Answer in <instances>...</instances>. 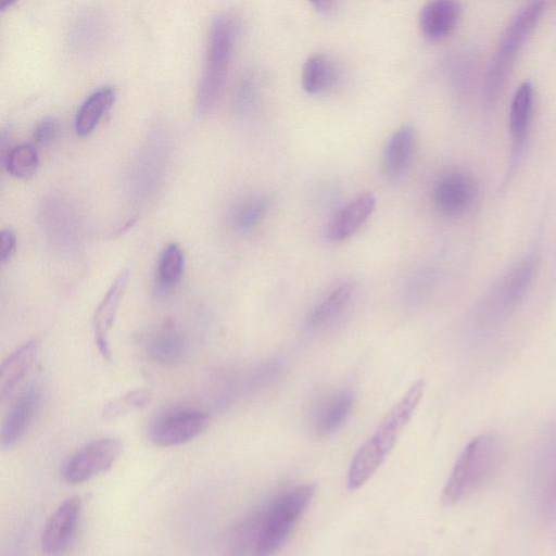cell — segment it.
<instances>
[{"label": "cell", "mask_w": 556, "mask_h": 556, "mask_svg": "<svg viewBox=\"0 0 556 556\" xmlns=\"http://www.w3.org/2000/svg\"><path fill=\"white\" fill-rule=\"evenodd\" d=\"M16 236L15 232L5 228L0 233V261L2 264L8 263L16 251Z\"/></svg>", "instance_id": "32"}, {"label": "cell", "mask_w": 556, "mask_h": 556, "mask_svg": "<svg viewBox=\"0 0 556 556\" xmlns=\"http://www.w3.org/2000/svg\"><path fill=\"white\" fill-rule=\"evenodd\" d=\"M122 450V442L114 438L86 443L65 462L62 477L70 484L86 482L108 470L118 458Z\"/></svg>", "instance_id": "8"}, {"label": "cell", "mask_w": 556, "mask_h": 556, "mask_svg": "<svg viewBox=\"0 0 556 556\" xmlns=\"http://www.w3.org/2000/svg\"><path fill=\"white\" fill-rule=\"evenodd\" d=\"M106 18L98 10L81 12L72 23L68 31V45L77 53L94 51L106 35Z\"/></svg>", "instance_id": "20"}, {"label": "cell", "mask_w": 556, "mask_h": 556, "mask_svg": "<svg viewBox=\"0 0 556 556\" xmlns=\"http://www.w3.org/2000/svg\"><path fill=\"white\" fill-rule=\"evenodd\" d=\"M185 254L177 243L167 244L160 254L155 279L163 291L173 289L185 271Z\"/></svg>", "instance_id": "26"}, {"label": "cell", "mask_w": 556, "mask_h": 556, "mask_svg": "<svg viewBox=\"0 0 556 556\" xmlns=\"http://www.w3.org/2000/svg\"><path fill=\"white\" fill-rule=\"evenodd\" d=\"M460 7L451 0L427 2L419 13V27L430 40H441L450 35L458 23Z\"/></svg>", "instance_id": "18"}, {"label": "cell", "mask_w": 556, "mask_h": 556, "mask_svg": "<svg viewBox=\"0 0 556 556\" xmlns=\"http://www.w3.org/2000/svg\"><path fill=\"white\" fill-rule=\"evenodd\" d=\"M41 399V389L37 383L30 384L17 396L1 426L3 448H11L24 437L40 408Z\"/></svg>", "instance_id": "13"}, {"label": "cell", "mask_w": 556, "mask_h": 556, "mask_svg": "<svg viewBox=\"0 0 556 556\" xmlns=\"http://www.w3.org/2000/svg\"><path fill=\"white\" fill-rule=\"evenodd\" d=\"M425 388L424 380L413 383L387 413L372 435L355 453L346 476V485L350 490H356L365 484L384 462L417 408Z\"/></svg>", "instance_id": "1"}, {"label": "cell", "mask_w": 556, "mask_h": 556, "mask_svg": "<svg viewBox=\"0 0 556 556\" xmlns=\"http://www.w3.org/2000/svg\"><path fill=\"white\" fill-rule=\"evenodd\" d=\"M415 141V130L408 125L397 128L389 136L381 155V167L387 177L397 178L407 169Z\"/></svg>", "instance_id": "19"}, {"label": "cell", "mask_w": 556, "mask_h": 556, "mask_svg": "<svg viewBox=\"0 0 556 556\" xmlns=\"http://www.w3.org/2000/svg\"><path fill=\"white\" fill-rule=\"evenodd\" d=\"M269 198L262 192L249 193L237 200L230 208L229 220L239 232L253 230L266 216Z\"/></svg>", "instance_id": "24"}, {"label": "cell", "mask_w": 556, "mask_h": 556, "mask_svg": "<svg viewBox=\"0 0 556 556\" xmlns=\"http://www.w3.org/2000/svg\"><path fill=\"white\" fill-rule=\"evenodd\" d=\"M59 134V119L53 116H48L37 124L34 130V139L41 146H48L58 138Z\"/></svg>", "instance_id": "31"}, {"label": "cell", "mask_w": 556, "mask_h": 556, "mask_svg": "<svg viewBox=\"0 0 556 556\" xmlns=\"http://www.w3.org/2000/svg\"><path fill=\"white\" fill-rule=\"evenodd\" d=\"M314 9L320 14H329L334 11L338 3L336 1H315L312 2Z\"/></svg>", "instance_id": "33"}, {"label": "cell", "mask_w": 556, "mask_h": 556, "mask_svg": "<svg viewBox=\"0 0 556 556\" xmlns=\"http://www.w3.org/2000/svg\"><path fill=\"white\" fill-rule=\"evenodd\" d=\"M148 389H135L108 402L102 409V418L112 420L143 408L151 400Z\"/></svg>", "instance_id": "30"}, {"label": "cell", "mask_w": 556, "mask_h": 556, "mask_svg": "<svg viewBox=\"0 0 556 556\" xmlns=\"http://www.w3.org/2000/svg\"><path fill=\"white\" fill-rule=\"evenodd\" d=\"M39 218L46 233L58 244H75L81 236L79 210L67 195L59 192L46 195L40 203Z\"/></svg>", "instance_id": "10"}, {"label": "cell", "mask_w": 556, "mask_h": 556, "mask_svg": "<svg viewBox=\"0 0 556 556\" xmlns=\"http://www.w3.org/2000/svg\"><path fill=\"white\" fill-rule=\"evenodd\" d=\"M129 271L122 270L112 281L96 307L92 318L94 342L103 358H111L109 334L128 285Z\"/></svg>", "instance_id": "14"}, {"label": "cell", "mask_w": 556, "mask_h": 556, "mask_svg": "<svg viewBox=\"0 0 556 556\" xmlns=\"http://www.w3.org/2000/svg\"><path fill=\"white\" fill-rule=\"evenodd\" d=\"M555 484H554V495H553V498L556 500V477H555V480H554Z\"/></svg>", "instance_id": "34"}, {"label": "cell", "mask_w": 556, "mask_h": 556, "mask_svg": "<svg viewBox=\"0 0 556 556\" xmlns=\"http://www.w3.org/2000/svg\"><path fill=\"white\" fill-rule=\"evenodd\" d=\"M38 353V341L30 339L13 351L0 366V394L9 397L33 366Z\"/></svg>", "instance_id": "22"}, {"label": "cell", "mask_w": 556, "mask_h": 556, "mask_svg": "<svg viewBox=\"0 0 556 556\" xmlns=\"http://www.w3.org/2000/svg\"><path fill=\"white\" fill-rule=\"evenodd\" d=\"M354 404L352 392L342 390L329 397L318 410L314 427L318 435L336 432L348 419Z\"/></svg>", "instance_id": "25"}, {"label": "cell", "mask_w": 556, "mask_h": 556, "mask_svg": "<svg viewBox=\"0 0 556 556\" xmlns=\"http://www.w3.org/2000/svg\"><path fill=\"white\" fill-rule=\"evenodd\" d=\"M114 100L115 90L111 86H102L90 93L77 110L74 123L76 134L80 137L91 134L112 108Z\"/></svg>", "instance_id": "23"}, {"label": "cell", "mask_w": 556, "mask_h": 556, "mask_svg": "<svg viewBox=\"0 0 556 556\" xmlns=\"http://www.w3.org/2000/svg\"><path fill=\"white\" fill-rule=\"evenodd\" d=\"M170 155V138L163 127L152 129L129 166L127 195L135 207H143L161 190Z\"/></svg>", "instance_id": "5"}, {"label": "cell", "mask_w": 556, "mask_h": 556, "mask_svg": "<svg viewBox=\"0 0 556 556\" xmlns=\"http://www.w3.org/2000/svg\"><path fill=\"white\" fill-rule=\"evenodd\" d=\"M534 103V88L530 81L520 84L515 91L509 108V130L514 141L511 173L527 139Z\"/></svg>", "instance_id": "17"}, {"label": "cell", "mask_w": 556, "mask_h": 556, "mask_svg": "<svg viewBox=\"0 0 556 556\" xmlns=\"http://www.w3.org/2000/svg\"><path fill=\"white\" fill-rule=\"evenodd\" d=\"M315 490L312 483L298 485L263 507L253 556H273L277 553L309 505Z\"/></svg>", "instance_id": "7"}, {"label": "cell", "mask_w": 556, "mask_h": 556, "mask_svg": "<svg viewBox=\"0 0 556 556\" xmlns=\"http://www.w3.org/2000/svg\"><path fill=\"white\" fill-rule=\"evenodd\" d=\"M353 293V287L350 283L339 286L331 291L316 307L312 311L307 319V326L318 328L333 320L345 308Z\"/></svg>", "instance_id": "28"}, {"label": "cell", "mask_w": 556, "mask_h": 556, "mask_svg": "<svg viewBox=\"0 0 556 556\" xmlns=\"http://www.w3.org/2000/svg\"><path fill=\"white\" fill-rule=\"evenodd\" d=\"M376 198L370 192L358 194L342 206L329 220L326 235L331 241H342L355 233L371 216Z\"/></svg>", "instance_id": "16"}, {"label": "cell", "mask_w": 556, "mask_h": 556, "mask_svg": "<svg viewBox=\"0 0 556 556\" xmlns=\"http://www.w3.org/2000/svg\"><path fill=\"white\" fill-rule=\"evenodd\" d=\"M80 510V498L71 496L51 514L41 535V548L47 556L65 554L75 534Z\"/></svg>", "instance_id": "11"}, {"label": "cell", "mask_w": 556, "mask_h": 556, "mask_svg": "<svg viewBox=\"0 0 556 556\" xmlns=\"http://www.w3.org/2000/svg\"><path fill=\"white\" fill-rule=\"evenodd\" d=\"M262 79L257 72L247 71L238 81L233 97L235 112L241 118L250 117L262 97Z\"/></svg>", "instance_id": "27"}, {"label": "cell", "mask_w": 556, "mask_h": 556, "mask_svg": "<svg viewBox=\"0 0 556 556\" xmlns=\"http://www.w3.org/2000/svg\"><path fill=\"white\" fill-rule=\"evenodd\" d=\"M538 271V257L530 253L504 271L478 301L472 328L478 333L493 331L519 307Z\"/></svg>", "instance_id": "2"}, {"label": "cell", "mask_w": 556, "mask_h": 556, "mask_svg": "<svg viewBox=\"0 0 556 556\" xmlns=\"http://www.w3.org/2000/svg\"><path fill=\"white\" fill-rule=\"evenodd\" d=\"M545 10V2L523 5L510 20L491 61L484 85L488 103L498 98L510 76L519 51L535 29Z\"/></svg>", "instance_id": "6"}, {"label": "cell", "mask_w": 556, "mask_h": 556, "mask_svg": "<svg viewBox=\"0 0 556 556\" xmlns=\"http://www.w3.org/2000/svg\"><path fill=\"white\" fill-rule=\"evenodd\" d=\"M476 198L475 180L462 172L443 175L434 185L432 193L435 210L448 217L465 214L472 206Z\"/></svg>", "instance_id": "12"}, {"label": "cell", "mask_w": 556, "mask_h": 556, "mask_svg": "<svg viewBox=\"0 0 556 556\" xmlns=\"http://www.w3.org/2000/svg\"><path fill=\"white\" fill-rule=\"evenodd\" d=\"M210 416L194 408H173L160 414L151 424L149 438L154 445L168 447L187 443L208 426Z\"/></svg>", "instance_id": "9"}, {"label": "cell", "mask_w": 556, "mask_h": 556, "mask_svg": "<svg viewBox=\"0 0 556 556\" xmlns=\"http://www.w3.org/2000/svg\"><path fill=\"white\" fill-rule=\"evenodd\" d=\"M239 34V22L224 12L211 23L202 74L197 91L199 115L210 114L219 101Z\"/></svg>", "instance_id": "4"}, {"label": "cell", "mask_w": 556, "mask_h": 556, "mask_svg": "<svg viewBox=\"0 0 556 556\" xmlns=\"http://www.w3.org/2000/svg\"><path fill=\"white\" fill-rule=\"evenodd\" d=\"M38 165V151L31 143L17 144L11 148L4 156L7 172L16 178L25 179L33 176Z\"/></svg>", "instance_id": "29"}, {"label": "cell", "mask_w": 556, "mask_h": 556, "mask_svg": "<svg viewBox=\"0 0 556 556\" xmlns=\"http://www.w3.org/2000/svg\"><path fill=\"white\" fill-rule=\"evenodd\" d=\"M503 456V443L495 433L471 439L459 453L442 490V503L455 505L468 498L494 477Z\"/></svg>", "instance_id": "3"}, {"label": "cell", "mask_w": 556, "mask_h": 556, "mask_svg": "<svg viewBox=\"0 0 556 556\" xmlns=\"http://www.w3.org/2000/svg\"><path fill=\"white\" fill-rule=\"evenodd\" d=\"M340 67L328 54L308 56L302 66L301 84L305 92L320 94L330 91L340 80Z\"/></svg>", "instance_id": "21"}, {"label": "cell", "mask_w": 556, "mask_h": 556, "mask_svg": "<svg viewBox=\"0 0 556 556\" xmlns=\"http://www.w3.org/2000/svg\"><path fill=\"white\" fill-rule=\"evenodd\" d=\"M142 346L151 361L162 365L181 363L187 351L184 334L169 321L148 329L142 336Z\"/></svg>", "instance_id": "15"}]
</instances>
